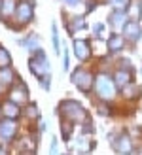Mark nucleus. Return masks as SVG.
<instances>
[{
	"instance_id": "nucleus-5",
	"label": "nucleus",
	"mask_w": 142,
	"mask_h": 155,
	"mask_svg": "<svg viewBox=\"0 0 142 155\" xmlns=\"http://www.w3.org/2000/svg\"><path fill=\"white\" fill-rule=\"evenodd\" d=\"M15 15H17V21L21 25H27V23L32 19V4L23 0V2L15 8Z\"/></svg>"
},
{
	"instance_id": "nucleus-22",
	"label": "nucleus",
	"mask_w": 142,
	"mask_h": 155,
	"mask_svg": "<svg viewBox=\"0 0 142 155\" xmlns=\"http://www.w3.org/2000/svg\"><path fill=\"white\" fill-rule=\"evenodd\" d=\"M110 2H112V6L116 10H123V12H125V8L129 6V0H110Z\"/></svg>"
},
{
	"instance_id": "nucleus-2",
	"label": "nucleus",
	"mask_w": 142,
	"mask_h": 155,
	"mask_svg": "<svg viewBox=\"0 0 142 155\" xmlns=\"http://www.w3.org/2000/svg\"><path fill=\"white\" fill-rule=\"evenodd\" d=\"M95 89H97L100 98L108 100L116 95V81H112V78H108L106 74H100L95 80Z\"/></svg>"
},
{
	"instance_id": "nucleus-9",
	"label": "nucleus",
	"mask_w": 142,
	"mask_h": 155,
	"mask_svg": "<svg viewBox=\"0 0 142 155\" xmlns=\"http://www.w3.org/2000/svg\"><path fill=\"white\" fill-rule=\"evenodd\" d=\"M74 53L80 61H87L91 57V49H89V44L85 40H76L74 42Z\"/></svg>"
},
{
	"instance_id": "nucleus-17",
	"label": "nucleus",
	"mask_w": 142,
	"mask_h": 155,
	"mask_svg": "<svg viewBox=\"0 0 142 155\" xmlns=\"http://www.w3.org/2000/svg\"><path fill=\"white\" fill-rule=\"evenodd\" d=\"M61 133H63V138L68 140L70 134H72V125H70V121H63L61 123Z\"/></svg>"
},
{
	"instance_id": "nucleus-21",
	"label": "nucleus",
	"mask_w": 142,
	"mask_h": 155,
	"mask_svg": "<svg viewBox=\"0 0 142 155\" xmlns=\"http://www.w3.org/2000/svg\"><path fill=\"white\" fill-rule=\"evenodd\" d=\"M80 27H83V19L82 17H74L72 23H70V32H76Z\"/></svg>"
},
{
	"instance_id": "nucleus-7",
	"label": "nucleus",
	"mask_w": 142,
	"mask_h": 155,
	"mask_svg": "<svg viewBox=\"0 0 142 155\" xmlns=\"http://www.w3.org/2000/svg\"><path fill=\"white\" fill-rule=\"evenodd\" d=\"M10 100H13L15 104H25L27 100H29V91L25 85H17V87H13L12 93H10Z\"/></svg>"
},
{
	"instance_id": "nucleus-18",
	"label": "nucleus",
	"mask_w": 142,
	"mask_h": 155,
	"mask_svg": "<svg viewBox=\"0 0 142 155\" xmlns=\"http://www.w3.org/2000/svg\"><path fill=\"white\" fill-rule=\"evenodd\" d=\"M10 63H12V59H10V53H8L6 49H2V48H0V68H2V66H10Z\"/></svg>"
},
{
	"instance_id": "nucleus-23",
	"label": "nucleus",
	"mask_w": 142,
	"mask_h": 155,
	"mask_svg": "<svg viewBox=\"0 0 142 155\" xmlns=\"http://www.w3.org/2000/svg\"><path fill=\"white\" fill-rule=\"evenodd\" d=\"M27 115H29V117H36V115H38V108H36V104H30V106L27 108Z\"/></svg>"
},
{
	"instance_id": "nucleus-25",
	"label": "nucleus",
	"mask_w": 142,
	"mask_h": 155,
	"mask_svg": "<svg viewBox=\"0 0 142 155\" xmlns=\"http://www.w3.org/2000/svg\"><path fill=\"white\" fill-rule=\"evenodd\" d=\"M102 30H104V27H102V25H100V23H97V25H95V27H93V32H95V34H97V36H100V34H102Z\"/></svg>"
},
{
	"instance_id": "nucleus-26",
	"label": "nucleus",
	"mask_w": 142,
	"mask_h": 155,
	"mask_svg": "<svg viewBox=\"0 0 142 155\" xmlns=\"http://www.w3.org/2000/svg\"><path fill=\"white\" fill-rule=\"evenodd\" d=\"M99 112H100L102 115H106V114H108V108H106V106H100V108H99Z\"/></svg>"
},
{
	"instance_id": "nucleus-20",
	"label": "nucleus",
	"mask_w": 142,
	"mask_h": 155,
	"mask_svg": "<svg viewBox=\"0 0 142 155\" xmlns=\"http://www.w3.org/2000/svg\"><path fill=\"white\" fill-rule=\"evenodd\" d=\"M13 12V0H2V15H10Z\"/></svg>"
},
{
	"instance_id": "nucleus-24",
	"label": "nucleus",
	"mask_w": 142,
	"mask_h": 155,
	"mask_svg": "<svg viewBox=\"0 0 142 155\" xmlns=\"http://www.w3.org/2000/svg\"><path fill=\"white\" fill-rule=\"evenodd\" d=\"M53 44H55V51L59 53V36H57V27L53 25Z\"/></svg>"
},
{
	"instance_id": "nucleus-15",
	"label": "nucleus",
	"mask_w": 142,
	"mask_h": 155,
	"mask_svg": "<svg viewBox=\"0 0 142 155\" xmlns=\"http://www.w3.org/2000/svg\"><path fill=\"white\" fill-rule=\"evenodd\" d=\"M129 80H131V74H129V72H125V70L116 72V76H114V81H116V85H120V87L127 85V83H129Z\"/></svg>"
},
{
	"instance_id": "nucleus-27",
	"label": "nucleus",
	"mask_w": 142,
	"mask_h": 155,
	"mask_svg": "<svg viewBox=\"0 0 142 155\" xmlns=\"http://www.w3.org/2000/svg\"><path fill=\"white\" fill-rule=\"evenodd\" d=\"M66 2H68V4H76V2H78V0H66Z\"/></svg>"
},
{
	"instance_id": "nucleus-8",
	"label": "nucleus",
	"mask_w": 142,
	"mask_h": 155,
	"mask_svg": "<svg viewBox=\"0 0 142 155\" xmlns=\"http://www.w3.org/2000/svg\"><path fill=\"white\" fill-rule=\"evenodd\" d=\"M123 30H125V36H127V40H131V42H137L138 38H140V34H142V28H140V25H138L137 21L125 23Z\"/></svg>"
},
{
	"instance_id": "nucleus-13",
	"label": "nucleus",
	"mask_w": 142,
	"mask_h": 155,
	"mask_svg": "<svg viewBox=\"0 0 142 155\" xmlns=\"http://www.w3.org/2000/svg\"><path fill=\"white\" fill-rule=\"evenodd\" d=\"M123 44H125V40L120 34H112L108 40V48H110V51H120V49H123Z\"/></svg>"
},
{
	"instance_id": "nucleus-19",
	"label": "nucleus",
	"mask_w": 142,
	"mask_h": 155,
	"mask_svg": "<svg viewBox=\"0 0 142 155\" xmlns=\"http://www.w3.org/2000/svg\"><path fill=\"white\" fill-rule=\"evenodd\" d=\"M23 44H25L30 51H34V49L38 48V45H40V42H38V36H36V34H32V36H30L27 42H23Z\"/></svg>"
},
{
	"instance_id": "nucleus-10",
	"label": "nucleus",
	"mask_w": 142,
	"mask_h": 155,
	"mask_svg": "<svg viewBox=\"0 0 142 155\" xmlns=\"http://www.w3.org/2000/svg\"><path fill=\"white\" fill-rule=\"evenodd\" d=\"M112 146H114V150H116L117 153H129V151H131V140H129L127 134H120V136H117L116 140L112 142Z\"/></svg>"
},
{
	"instance_id": "nucleus-1",
	"label": "nucleus",
	"mask_w": 142,
	"mask_h": 155,
	"mask_svg": "<svg viewBox=\"0 0 142 155\" xmlns=\"http://www.w3.org/2000/svg\"><path fill=\"white\" fill-rule=\"evenodd\" d=\"M61 114L65 115L68 121H74V123H82V121H87V112L83 110V106L76 100H65L61 104Z\"/></svg>"
},
{
	"instance_id": "nucleus-6",
	"label": "nucleus",
	"mask_w": 142,
	"mask_h": 155,
	"mask_svg": "<svg viewBox=\"0 0 142 155\" xmlns=\"http://www.w3.org/2000/svg\"><path fill=\"white\" fill-rule=\"evenodd\" d=\"M15 130H17V125H15L13 119H4L2 123H0V140H10V138H13Z\"/></svg>"
},
{
	"instance_id": "nucleus-4",
	"label": "nucleus",
	"mask_w": 142,
	"mask_h": 155,
	"mask_svg": "<svg viewBox=\"0 0 142 155\" xmlns=\"http://www.w3.org/2000/svg\"><path fill=\"white\" fill-rule=\"evenodd\" d=\"M72 81L76 83V87L83 91V93H87L91 89V85H93V76L87 72V70H82V68H78V70L72 74Z\"/></svg>"
},
{
	"instance_id": "nucleus-14",
	"label": "nucleus",
	"mask_w": 142,
	"mask_h": 155,
	"mask_svg": "<svg viewBox=\"0 0 142 155\" xmlns=\"http://www.w3.org/2000/svg\"><path fill=\"white\" fill-rule=\"evenodd\" d=\"M110 23H112L114 27H121L125 23V12L123 10H116L112 15H110Z\"/></svg>"
},
{
	"instance_id": "nucleus-11",
	"label": "nucleus",
	"mask_w": 142,
	"mask_h": 155,
	"mask_svg": "<svg viewBox=\"0 0 142 155\" xmlns=\"http://www.w3.org/2000/svg\"><path fill=\"white\" fill-rule=\"evenodd\" d=\"M2 114L6 115V117H10V119H17L19 114H21L19 104H15L13 100H8V102L2 104Z\"/></svg>"
},
{
	"instance_id": "nucleus-16",
	"label": "nucleus",
	"mask_w": 142,
	"mask_h": 155,
	"mask_svg": "<svg viewBox=\"0 0 142 155\" xmlns=\"http://www.w3.org/2000/svg\"><path fill=\"white\" fill-rule=\"evenodd\" d=\"M123 95L129 97V98H135V97L140 95V89L137 85H123Z\"/></svg>"
},
{
	"instance_id": "nucleus-12",
	"label": "nucleus",
	"mask_w": 142,
	"mask_h": 155,
	"mask_svg": "<svg viewBox=\"0 0 142 155\" xmlns=\"http://www.w3.org/2000/svg\"><path fill=\"white\" fill-rule=\"evenodd\" d=\"M13 81V70L10 66H2L0 68V85H12Z\"/></svg>"
},
{
	"instance_id": "nucleus-3",
	"label": "nucleus",
	"mask_w": 142,
	"mask_h": 155,
	"mask_svg": "<svg viewBox=\"0 0 142 155\" xmlns=\"http://www.w3.org/2000/svg\"><path fill=\"white\" fill-rule=\"evenodd\" d=\"M30 72L38 78H46L47 72H49V66H47V61L44 51H38V55L34 59H30Z\"/></svg>"
},
{
	"instance_id": "nucleus-28",
	"label": "nucleus",
	"mask_w": 142,
	"mask_h": 155,
	"mask_svg": "<svg viewBox=\"0 0 142 155\" xmlns=\"http://www.w3.org/2000/svg\"><path fill=\"white\" fill-rule=\"evenodd\" d=\"M0 10H2V0H0Z\"/></svg>"
}]
</instances>
